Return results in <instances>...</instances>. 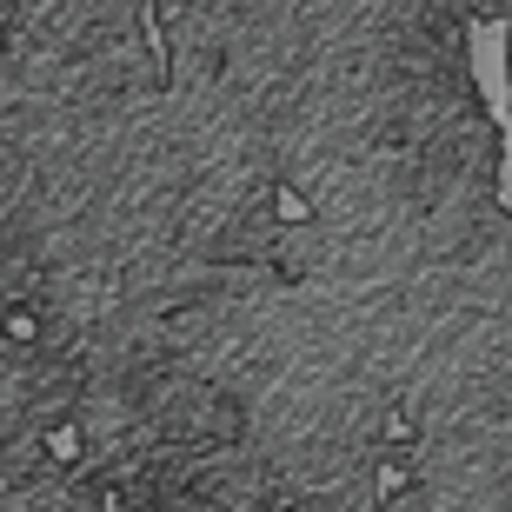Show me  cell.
<instances>
[{"mask_svg":"<svg viewBox=\"0 0 512 512\" xmlns=\"http://www.w3.org/2000/svg\"><path fill=\"white\" fill-rule=\"evenodd\" d=\"M100 512H127V499H120V493H107V499H100Z\"/></svg>","mask_w":512,"mask_h":512,"instance_id":"6da1fadb","label":"cell"},{"mask_svg":"<svg viewBox=\"0 0 512 512\" xmlns=\"http://www.w3.org/2000/svg\"><path fill=\"white\" fill-rule=\"evenodd\" d=\"M506 80H512V20H506Z\"/></svg>","mask_w":512,"mask_h":512,"instance_id":"7a4b0ae2","label":"cell"}]
</instances>
